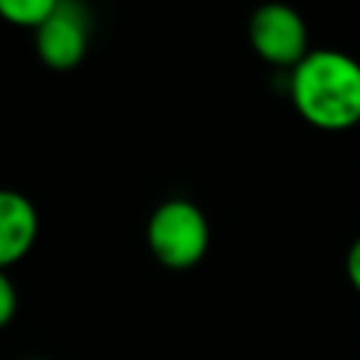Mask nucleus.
<instances>
[{"mask_svg":"<svg viewBox=\"0 0 360 360\" xmlns=\"http://www.w3.org/2000/svg\"><path fill=\"white\" fill-rule=\"evenodd\" d=\"M28 360H39V357H28Z\"/></svg>","mask_w":360,"mask_h":360,"instance_id":"9","label":"nucleus"},{"mask_svg":"<svg viewBox=\"0 0 360 360\" xmlns=\"http://www.w3.org/2000/svg\"><path fill=\"white\" fill-rule=\"evenodd\" d=\"M346 270H349V278H352V284L357 287V292H360V239L352 245V250H349V259H346Z\"/></svg>","mask_w":360,"mask_h":360,"instance_id":"8","label":"nucleus"},{"mask_svg":"<svg viewBox=\"0 0 360 360\" xmlns=\"http://www.w3.org/2000/svg\"><path fill=\"white\" fill-rule=\"evenodd\" d=\"M155 259L172 270L194 267L208 248V222L188 200H166L146 225Z\"/></svg>","mask_w":360,"mask_h":360,"instance_id":"2","label":"nucleus"},{"mask_svg":"<svg viewBox=\"0 0 360 360\" xmlns=\"http://www.w3.org/2000/svg\"><path fill=\"white\" fill-rule=\"evenodd\" d=\"M53 8V0H0V17L22 28H39Z\"/></svg>","mask_w":360,"mask_h":360,"instance_id":"6","label":"nucleus"},{"mask_svg":"<svg viewBox=\"0 0 360 360\" xmlns=\"http://www.w3.org/2000/svg\"><path fill=\"white\" fill-rule=\"evenodd\" d=\"M290 96L309 124L346 129L360 121V65L338 51H312L292 68Z\"/></svg>","mask_w":360,"mask_h":360,"instance_id":"1","label":"nucleus"},{"mask_svg":"<svg viewBox=\"0 0 360 360\" xmlns=\"http://www.w3.org/2000/svg\"><path fill=\"white\" fill-rule=\"evenodd\" d=\"M90 37L87 8L79 3H56L53 14L37 28L39 59L53 70H70L82 62Z\"/></svg>","mask_w":360,"mask_h":360,"instance_id":"4","label":"nucleus"},{"mask_svg":"<svg viewBox=\"0 0 360 360\" xmlns=\"http://www.w3.org/2000/svg\"><path fill=\"white\" fill-rule=\"evenodd\" d=\"M256 53L278 68H295L307 56V25L287 6H264L250 20Z\"/></svg>","mask_w":360,"mask_h":360,"instance_id":"3","label":"nucleus"},{"mask_svg":"<svg viewBox=\"0 0 360 360\" xmlns=\"http://www.w3.org/2000/svg\"><path fill=\"white\" fill-rule=\"evenodd\" d=\"M14 309H17V290L11 278L0 270V326H6L14 318Z\"/></svg>","mask_w":360,"mask_h":360,"instance_id":"7","label":"nucleus"},{"mask_svg":"<svg viewBox=\"0 0 360 360\" xmlns=\"http://www.w3.org/2000/svg\"><path fill=\"white\" fill-rule=\"evenodd\" d=\"M34 202L17 191H0V270L20 262L37 239Z\"/></svg>","mask_w":360,"mask_h":360,"instance_id":"5","label":"nucleus"}]
</instances>
